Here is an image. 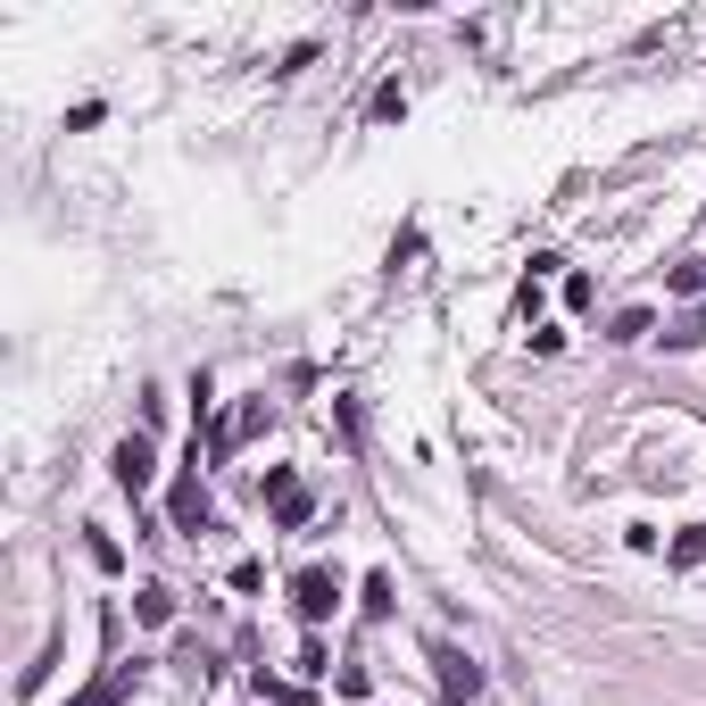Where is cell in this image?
Returning <instances> with one entry per match:
<instances>
[{"label": "cell", "mask_w": 706, "mask_h": 706, "mask_svg": "<svg viewBox=\"0 0 706 706\" xmlns=\"http://www.w3.org/2000/svg\"><path fill=\"white\" fill-rule=\"evenodd\" d=\"M649 324H657V317H649V308H624V317H615V324H607V341H649Z\"/></svg>", "instance_id": "7c38bea8"}, {"label": "cell", "mask_w": 706, "mask_h": 706, "mask_svg": "<svg viewBox=\"0 0 706 706\" xmlns=\"http://www.w3.org/2000/svg\"><path fill=\"white\" fill-rule=\"evenodd\" d=\"M665 291L698 308V299H706V258H682V266H673V275H665Z\"/></svg>", "instance_id": "ba28073f"}, {"label": "cell", "mask_w": 706, "mask_h": 706, "mask_svg": "<svg viewBox=\"0 0 706 706\" xmlns=\"http://www.w3.org/2000/svg\"><path fill=\"white\" fill-rule=\"evenodd\" d=\"M665 558L682 565V574H690V565H706V523H690V532H673V549H665Z\"/></svg>", "instance_id": "30bf717a"}, {"label": "cell", "mask_w": 706, "mask_h": 706, "mask_svg": "<svg viewBox=\"0 0 706 706\" xmlns=\"http://www.w3.org/2000/svg\"><path fill=\"white\" fill-rule=\"evenodd\" d=\"M665 350H706V299H698V308H682V317L665 324Z\"/></svg>", "instance_id": "8992f818"}, {"label": "cell", "mask_w": 706, "mask_h": 706, "mask_svg": "<svg viewBox=\"0 0 706 706\" xmlns=\"http://www.w3.org/2000/svg\"><path fill=\"white\" fill-rule=\"evenodd\" d=\"M333 607H341V574H333V565H299V574H291V615L317 632Z\"/></svg>", "instance_id": "6da1fadb"}, {"label": "cell", "mask_w": 706, "mask_h": 706, "mask_svg": "<svg viewBox=\"0 0 706 706\" xmlns=\"http://www.w3.org/2000/svg\"><path fill=\"white\" fill-rule=\"evenodd\" d=\"M133 615L142 624H175V591H133Z\"/></svg>", "instance_id": "8fae6325"}, {"label": "cell", "mask_w": 706, "mask_h": 706, "mask_svg": "<svg viewBox=\"0 0 706 706\" xmlns=\"http://www.w3.org/2000/svg\"><path fill=\"white\" fill-rule=\"evenodd\" d=\"M109 474H117V490H133V499L158 483V449H150V432H133V441L109 449Z\"/></svg>", "instance_id": "7a4b0ae2"}, {"label": "cell", "mask_w": 706, "mask_h": 706, "mask_svg": "<svg viewBox=\"0 0 706 706\" xmlns=\"http://www.w3.org/2000/svg\"><path fill=\"white\" fill-rule=\"evenodd\" d=\"M432 673H441V698L465 706V698H483V665L465 649H449V640H432Z\"/></svg>", "instance_id": "277c9868"}, {"label": "cell", "mask_w": 706, "mask_h": 706, "mask_svg": "<svg viewBox=\"0 0 706 706\" xmlns=\"http://www.w3.org/2000/svg\"><path fill=\"white\" fill-rule=\"evenodd\" d=\"M84 558H92V565H100V574H117V565H125V549H117V540H109V532H92V540H84Z\"/></svg>", "instance_id": "4fadbf2b"}, {"label": "cell", "mask_w": 706, "mask_h": 706, "mask_svg": "<svg viewBox=\"0 0 706 706\" xmlns=\"http://www.w3.org/2000/svg\"><path fill=\"white\" fill-rule=\"evenodd\" d=\"M208 516H217V507H208L200 474H184V483H175V499H167V523H175V532H208Z\"/></svg>", "instance_id": "5b68a950"}, {"label": "cell", "mask_w": 706, "mask_h": 706, "mask_svg": "<svg viewBox=\"0 0 706 706\" xmlns=\"http://www.w3.org/2000/svg\"><path fill=\"white\" fill-rule=\"evenodd\" d=\"M357 607H366V615H390V607H399V591H390V574H383V565H374V574L357 582Z\"/></svg>", "instance_id": "9c48e42d"}, {"label": "cell", "mask_w": 706, "mask_h": 706, "mask_svg": "<svg viewBox=\"0 0 706 706\" xmlns=\"http://www.w3.org/2000/svg\"><path fill=\"white\" fill-rule=\"evenodd\" d=\"M299 673H308V682H317V673H333V657H324V640H299V657H291Z\"/></svg>", "instance_id": "5bb4252c"}, {"label": "cell", "mask_w": 706, "mask_h": 706, "mask_svg": "<svg viewBox=\"0 0 706 706\" xmlns=\"http://www.w3.org/2000/svg\"><path fill=\"white\" fill-rule=\"evenodd\" d=\"M125 682H133V673L117 665V673H100V682H84V690H75L67 706H117V698H125Z\"/></svg>", "instance_id": "52a82bcc"}, {"label": "cell", "mask_w": 706, "mask_h": 706, "mask_svg": "<svg viewBox=\"0 0 706 706\" xmlns=\"http://www.w3.org/2000/svg\"><path fill=\"white\" fill-rule=\"evenodd\" d=\"M266 507H275V532H299V523L317 516V499H308V483H299L291 465H275V474H266Z\"/></svg>", "instance_id": "3957f363"}]
</instances>
